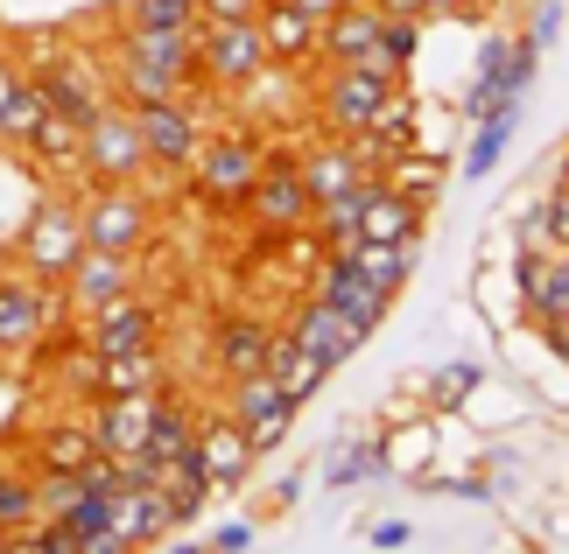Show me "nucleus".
I'll return each mask as SVG.
<instances>
[{"label": "nucleus", "mask_w": 569, "mask_h": 554, "mask_svg": "<svg viewBox=\"0 0 569 554\" xmlns=\"http://www.w3.org/2000/svg\"><path fill=\"white\" fill-rule=\"evenodd\" d=\"M562 175H569V162H562Z\"/></svg>", "instance_id": "nucleus-53"}, {"label": "nucleus", "mask_w": 569, "mask_h": 554, "mask_svg": "<svg viewBox=\"0 0 569 554\" xmlns=\"http://www.w3.org/2000/svg\"><path fill=\"white\" fill-rule=\"evenodd\" d=\"M113 534H120L127 547H148V541L177 534V520H169V498H162V484H127V492L113 498Z\"/></svg>", "instance_id": "nucleus-22"}, {"label": "nucleus", "mask_w": 569, "mask_h": 554, "mask_svg": "<svg viewBox=\"0 0 569 554\" xmlns=\"http://www.w3.org/2000/svg\"><path fill=\"white\" fill-rule=\"evenodd\" d=\"M0 554H21V541H14V534H8V541H0Z\"/></svg>", "instance_id": "nucleus-52"}, {"label": "nucleus", "mask_w": 569, "mask_h": 554, "mask_svg": "<svg viewBox=\"0 0 569 554\" xmlns=\"http://www.w3.org/2000/svg\"><path fill=\"white\" fill-rule=\"evenodd\" d=\"M260 42H268V63H281V71L323 63V21H310L302 8H289V0H268V8H260Z\"/></svg>", "instance_id": "nucleus-17"}, {"label": "nucleus", "mask_w": 569, "mask_h": 554, "mask_svg": "<svg viewBox=\"0 0 569 554\" xmlns=\"http://www.w3.org/2000/svg\"><path fill=\"white\" fill-rule=\"evenodd\" d=\"M50 113V92H42V78H21L8 99H0V148H29V134L42 127Z\"/></svg>", "instance_id": "nucleus-31"}, {"label": "nucleus", "mask_w": 569, "mask_h": 554, "mask_svg": "<svg viewBox=\"0 0 569 554\" xmlns=\"http://www.w3.org/2000/svg\"><path fill=\"white\" fill-rule=\"evenodd\" d=\"M63 288H50V281H36V274H0V359H21V351H36L42 338L57 330V316H63Z\"/></svg>", "instance_id": "nucleus-9"}, {"label": "nucleus", "mask_w": 569, "mask_h": 554, "mask_svg": "<svg viewBox=\"0 0 569 554\" xmlns=\"http://www.w3.org/2000/svg\"><path fill=\"white\" fill-rule=\"evenodd\" d=\"M14 541H21V554H84V541L63 520H36L29 534H14Z\"/></svg>", "instance_id": "nucleus-40"}, {"label": "nucleus", "mask_w": 569, "mask_h": 554, "mask_svg": "<svg viewBox=\"0 0 569 554\" xmlns=\"http://www.w3.org/2000/svg\"><path fill=\"white\" fill-rule=\"evenodd\" d=\"M393 92H401V78H380V71H366V63H323V84H317V120H323V134L359 141Z\"/></svg>", "instance_id": "nucleus-8"}, {"label": "nucleus", "mask_w": 569, "mask_h": 554, "mask_svg": "<svg viewBox=\"0 0 569 554\" xmlns=\"http://www.w3.org/2000/svg\"><path fill=\"white\" fill-rule=\"evenodd\" d=\"M78 141H84V127L63 120L57 105H50V113H42V127L29 134V154H36L42 169H78Z\"/></svg>", "instance_id": "nucleus-33"}, {"label": "nucleus", "mask_w": 569, "mask_h": 554, "mask_svg": "<svg viewBox=\"0 0 569 554\" xmlns=\"http://www.w3.org/2000/svg\"><path fill=\"white\" fill-rule=\"evenodd\" d=\"M92 456H99L92 421H50V429H36V471H84Z\"/></svg>", "instance_id": "nucleus-28"}, {"label": "nucleus", "mask_w": 569, "mask_h": 554, "mask_svg": "<svg viewBox=\"0 0 569 554\" xmlns=\"http://www.w3.org/2000/svg\"><path fill=\"white\" fill-rule=\"evenodd\" d=\"M156 407H162V393H113V401H99V414H92L99 456H134V450H148Z\"/></svg>", "instance_id": "nucleus-18"}, {"label": "nucleus", "mask_w": 569, "mask_h": 554, "mask_svg": "<svg viewBox=\"0 0 569 554\" xmlns=\"http://www.w3.org/2000/svg\"><path fill=\"white\" fill-rule=\"evenodd\" d=\"M556 29H562V8H535V29H528V42H541V50H549V42H556Z\"/></svg>", "instance_id": "nucleus-44"}, {"label": "nucleus", "mask_w": 569, "mask_h": 554, "mask_svg": "<svg viewBox=\"0 0 569 554\" xmlns=\"http://www.w3.org/2000/svg\"><path fill=\"white\" fill-rule=\"evenodd\" d=\"M415 253H422V239H401V246H393V239H352V246H345V260H352L373 288H387V295H401V288H408Z\"/></svg>", "instance_id": "nucleus-25"}, {"label": "nucleus", "mask_w": 569, "mask_h": 554, "mask_svg": "<svg viewBox=\"0 0 569 554\" xmlns=\"http://www.w3.org/2000/svg\"><path fill=\"white\" fill-rule=\"evenodd\" d=\"M268 338H274V323H260V316H226L211 330V359L226 380H239V372H260L268 365Z\"/></svg>", "instance_id": "nucleus-23"}, {"label": "nucleus", "mask_w": 569, "mask_h": 554, "mask_svg": "<svg viewBox=\"0 0 569 554\" xmlns=\"http://www.w3.org/2000/svg\"><path fill=\"white\" fill-rule=\"evenodd\" d=\"M260 71H274L260 21H197V92H239Z\"/></svg>", "instance_id": "nucleus-6"}, {"label": "nucleus", "mask_w": 569, "mask_h": 554, "mask_svg": "<svg viewBox=\"0 0 569 554\" xmlns=\"http://www.w3.org/2000/svg\"><path fill=\"white\" fill-rule=\"evenodd\" d=\"M78 253H84V211H78V197L71 190L36 197L29 225H21V239H14V268L36 274V281H50V288H63V274L78 268Z\"/></svg>", "instance_id": "nucleus-2"}, {"label": "nucleus", "mask_w": 569, "mask_h": 554, "mask_svg": "<svg viewBox=\"0 0 569 554\" xmlns=\"http://www.w3.org/2000/svg\"><path fill=\"white\" fill-rule=\"evenodd\" d=\"M478 380H486V372H478V359H457V365L436 372L429 401H436V407H457V401H471V393H478Z\"/></svg>", "instance_id": "nucleus-39"}, {"label": "nucleus", "mask_w": 569, "mask_h": 554, "mask_svg": "<svg viewBox=\"0 0 569 554\" xmlns=\"http://www.w3.org/2000/svg\"><path fill=\"white\" fill-rule=\"evenodd\" d=\"M63 526H71V534L78 541H92V534H106V526H113V498H106V492H78L71 505H63V513H57Z\"/></svg>", "instance_id": "nucleus-37"}, {"label": "nucleus", "mask_w": 569, "mask_h": 554, "mask_svg": "<svg viewBox=\"0 0 569 554\" xmlns=\"http://www.w3.org/2000/svg\"><path fill=\"white\" fill-rule=\"evenodd\" d=\"M415 534H408V520H380L373 526V547H408Z\"/></svg>", "instance_id": "nucleus-46"}, {"label": "nucleus", "mask_w": 569, "mask_h": 554, "mask_svg": "<svg viewBox=\"0 0 569 554\" xmlns=\"http://www.w3.org/2000/svg\"><path fill=\"white\" fill-rule=\"evenodd\" d=\"M78 338H84V351H92V359H113V351H141V344H156V338H162V316H156V302L120 295V302L92 309V316L78 323Z\"/></svg>", "instance_id": "nucleus-13"}, {"label": "nucleus", "mask_w": 569, "mask_h": 554, "mask_svg": "<svg viewBox=\"0 0 569 554\" xmlns=\"http://www.w3.org/2000/svg\"><path fill=\"white\" fill-rule=\"evenodd\" d=\"M36 78H42V92H50L57 113H63V120H78V127L92 120L106 99H113V84H99L92 71H84V63H57V71H36Z\"/></svg>", "instance_id": "nucleus-26"}, {"label": "nucleus", "mask_w": 569, "mask_h": 554, "mask_svg": "<svg viewBox=\"0 0 569 554\" xmlns=\"http://www.w3.org/2000/svg\"><path fill=\"white\" fill-rule=\"evenodd\" d=\"M127 21H148V29H197V0H127Z\"/></svg>", "instance_id": "nucleus-38"}, {"label": "nucleus", "mask_w": 569, "mask_h": 554, "mask_svg": "<svg viewBox=\"0 0 569 554\" xmlns=\"http://www.w3.org/2000/svg\"><path fill=\"white\" fill-rule=\"evenodd\" d=\"M443 162H436V154H415V148H401V154H393V162H387V183L393 190H408L415 197V204H436V190H443Z\"/></svg>", "instance_id": "nucleus-35"}, {"label": "nucleus", "mask_w": 569, "mask_h": 554, "mask_svg": "<svg viewBox=\"0 0 569 554\" xmlns=\"http://www.w3.org/2000/svg\"><path fill=\"white\" fill-rule=\"evenodd\" d=\"M380 36H387V14L373 8V0H352V8H338L331 21H323V63H366V71L393 78Z\"/></svg>", "instance_id": "nucleus-14"}, {"label": "nucleus", "mask_w": 569, "mask_h": 554, "mask_svg": "<svg viewBox=\"0 0 569 554\" xmlns=\"http://www.w3.org/2000/svg\"><path fill=\"white\" fill-rule=\"evenodd\" d=\"M302 175H310V197L323 204V197H338V190H359V183H373V162H366V148L359 141H345V134H323L317 148H302Z\"/></svg>", "instance_id": "nucleus-20"}, {"label": "nucleus", "mask_w": 569, "mask_h": 554, "mask_svg": "<svg viewBox=\"0 0 569 554\" xmlns=\"http://www.w3.org/2000/svg\"><path fill=\"white\" fill-rule=\"evenodd\" d=\"M78 175H84V183H141V175H148V141H141V120H134L127 99H106L99 113L84 120Z\"/></svg>", "instance_id": "nucleus-5"}, {"label": "nucleus", "mask_w": 569, "mask_h": 554, "mask_svg": "<svg viewBox=\"0 0 569 554\" xmlns=\"http://www.w3.org/2000/svg\"><path fill=\"white\" fill-rule=\"evenodd\" d=\"M289 338H296L302 351H317V359L338 372V365L366 344V330H359V323H345V309H331L323 295H310V302H302L296 316H289Z\"/></svg>", "instance_id": "nucleus-19"}, {"label": "nucleus", "mask_w": 569, "mask_h": 554, "mask_svg": "<svg viewBox=\"0 0 569 554\" xmlns=\"http://www.w3.org/2000/svg\"><path fill=\"white\" fill-rule=\"evenodd\" d=\"M204 547H211V554H247V547H253V520H226Z\"/></svg>", "instance_id": "nucleus-42"}, {"label": "nucleus", "mask_w": 569, "mask_h": 554, "mask_svg": "<svg viewBox=\"0 0 569 554\" xmlns=\"http://www.w3.org/2000/svg\"><path fill=\"white\" fill-rule=\"evenodd\" d=\"M549 344H556L562 359H569V316H562V323H549Z\"/></svg>", "instance_id": "nucleus-50"}, {"label": "nucleus", "mask_w": 569, "mask_h": 554, "mask_svg": "<svg viewBox=\"0 0 569 554\" xmlns=\"http://www.w3.org/2000/svg\"><path fill=\"white\" fill-rule=\"evenodd\" d=\"M239 211H247L253 232H268V239H289V232L310 225L317 197H310V175H302V148L268 141V162H260V175H253V190H247Z\"/></svg>", "instance_id": "nucleus-4"}, {"label": "nucleus", "mask_w": 569, "mask_h": 554, "mask_svg": "<svg viewBox=\"0 0 569 554\" xmlns=\"http://www.w3.org/2000/svg\"><path fill=\"white\" fill-rule=\"evenodd\" d=\"M183 92H197V29L127 21L113 50V99L148 105V99H183Z\"/></svg>", "instance_id": "nucleus-1"}, {"label": "nucleus", "mask_w": 569, "mask_h": 554, "mask_svg": "<svg viewBox=\"0 0 569 554\" xmlns=\"http://www.w3.org/2000/svg\"><path fill=\"white\" fill-rule=\"evenodd\" d=\"M226 386H232V401H226V407H232L239 429H247L253 450H260V456L281 450V442H289V429H296V401L281 393L274 372L260 365V372H239V380H226Z\"/></svg>", "instance_id": "nucleus-10"}, {"label": "nucleus", "mask_w": 569, "mask_h": 554, "mask_svg": "<svg viewBox=\"0 0 569 554\" xmlns=\"http://www.w3.org/2000/svg\"><path fill=\"white\" fill-rule=\"evenodd\" d=\"M380 14H408V21H429L436 14V0H373Z\"/></svg>", "instance_id": "nucleus-45"}, {"label": "nucleus", "mask_w": 569, "mask_h": 554, "mask_svg": "<svg viewBox=\"0 0 569 554\" xmlns=\"http://www.w3.org/2000/svg\"><path fill=\"white\" fill-rule=\"evenodd\" d=\"M162 498H169V520H177V526H190L197 513H204V505L218 498L211 492V477H204V463H177V471H162Z\"/></svg>", "instance_id": "nucleus-32"}, {"label": "nucleus", "mask_w": 569, "mask_h": 554, "mask_svg": "<svg viewBox=\"0 0 569 554\" xmlns=\"http://www.w3.org/2000/svg\"><path fill=\"white\" fill-rule=\"evenodd\" d=\"M268 372L281 380V393H289L296 407L310 401V393H317L323 380H331V365H323L317 351H302V344L289 338V330H274V338H268Z\"/></svg>", "instance_id": "nucleus-27"}, {"label": "nucleus", "mask_w": 569, "mask_h": 554, "mask_svg": "<svg viewBox=\"0 0 569 554\" xmlns=\"http://www.w3.org/2000/svg\"><path fill=\"white\" fill-rule=\"evenodd\" d=\"M36 520H42L36 471H8V463H0V534H29Z\"/></svg>", "instance_id": "nucleus-34"}, {"label": "nucleus", "mask_w": 569, "mask_h": 554, "mask_svg": "<svg viewBox=\"0 0 569 554\" xmlns=\"http://www.w3.org/2000/svg\"><path fill=\"white\" fill-rule=\"evenodd\" d=\"M317 295L331 302V309H345V323H359L366 338H373V330L387 323V309H393L387 288H373V281H366L345 253H323V268H317Z\"/></svg>", "instance_id": "nucleus-15"}, {"label": "nucleus", "mask_w": 569, "mask_h": 554, "mask_svg": "<svg viewBox=\"0 0 569 554\" xmlns=\"http://www.w3.org/2000/svg\"><path fill=\"white\" fill-rule=\"evenodd\" d=\"M422 211L429 204H415L408 190H393L387 175L373 190H366V211H359V239H393V246H401V239H422Z\"/></svg>", "instance_id": "nucleus-21"}, {"label": "nucleus", "mask_w": 569, "mask_h": 554, "mask_svg": "<svg viewBox=\"0 0 569 554\" xmlns=\"http://www.w3.org/2000/svg\"><path fill=\"white\" fill-rule=\"evenodd\" d=\"M21 78H29V71H21V57H14V50H0V99H8Z\"/></svg>", "instance_id": "nucleus-47"}, {"label": "nucleus", "mask_w": 569, "mask_h": 554, "mask_svg": "<svg viewBox=\"0 0 569 554\" xmlns=\"http://www.w3.org/2000/svg\"><path fill=\"white\" fill-rule=\"evenodd\" d=\"M260 162H268V141H260L253 127H226V134H204V148H197V162L183 175H190L197 204L239 211L247 190H253V175H260Z\"/></svg>", "instance_id": "nucleus-3"}, {"label": "nucleus", "mask_w": 569, "mask_h": 554, "mask_svg": "<svg viewBox=\"0 0 569 554\" xmlns=\"http://www.w3.org/2000/svg\"><path fill=\"white\" fill-rule=\"evenodd\" d=\"M78 211H84V246L106 253H141L148 232H156V204H148L141 183H84Z\"/></svg>", "instance_id": "nucleus-7"}, {"label": "nucleus", "mask_w": 569, "mask_h": 554, "mask_svg": "<svg viewBox=\"0 0 569 554\" xmlns=\"http://www.w3.org/2000/svg\"><path fill=\"white\" fill-rule=\"evenodd\" d=\"M162 386V351H113V359H92V401H113V393H156Z\"/></svg>", "instance_id": "nucleus-24"}, {"label": "nucleus", "mask_w": 569, "mask_h": 554, "mask_svg": "<svg viewBox=\"0 0 569 554\" xmlns=\"http://www.w3.org/2000/svg\"><path fill=\"white\" fill-rule=\"evenodd\" d=\"M541 211H549V239H556V246H569V175L556 183V197H549Z\"/></svg>", "instance_id": "nucleus-43"}, {"label": "nucleus", "mask_w": 569, "mask_h": 554, "mask_svg": "<svg viewBox=\"0 0 569 554\" xmlns=\"http://www.w3.org/2000/svg\"><path fill=\"white\" fill-rule=\"evenodd\" d=\"M253 456H260V450L247 442V429L232 421V407H226V414H204V421H197V463H204L211 492H232V484H247Z\"/></svg>", "instance_id": "nucleus-16"}, {"label": "nucleus", "mask_w": 569, "mask_h": 554, "mask_svg": "<svg viewBox=\"0 0 569 554\" xmlns=\"http://www.w3.org/2000/svg\"><path fill=\"white\" fill-rule=\"evenodd\" d=\"M268 0H197V21H260Z\"/></svg>", "instance_id": "nucleus-41"}, {"label": "nucleus", "mask_w": 569, "mask_h": 554, "mask_svg": "<svg viewBox=\"0 0 569 554\" xmlns=\"http://www.w3.org/2000/svg\"><path fill=\"white\" fill-rule=\"evenodd\" d=\"M323 471H331L338 492H352V484H366V477L380 471V450H373V442H345V450H331V463H323Z\"/></svg>", "instance_id": "nucleus-36"}, {"label": "nucleus", "mask_w": 569, "mask_h": 554, "mask_svg": "<svg viewBox=\"0 0 569 554\" xmlns=\"http://www.w3.org/2000/svg\"><path fill=\"white\" fill-rule=\"evenodd\" d=\"M247 554H253V547H247Z\"/></svg>", "instance_id": "nucleus-55"}, {"label": "nucleus", "mask_w": 569, "mask_h": 554, "mask_svg": "<svg viewBox=\"0 0 569 554\" xmlns=\"http://www.w3.org/2000/svg\"><path fill=\"white\" fill-rule=\"evenodd\" d=\"M513 127H520V99L492 105V113L478 120V134H471V154H465V183H486V175L499 169V154L513 148Z\"/></svg>", "instance_id": "nucleus-29"}, {"label": "nucleus", "mask_w": 569, "mask_h": 554, "mask_svg": "<svg viewBox=\"0 0 569 554\" xmlns=\"http://www.w3.org/2000/svg\"><path fill=\"white\" fill-rule=\"evenodd\" d=\"M84 554H134V547H127V541L113 534V526H106V534H92V541H84Z\"/></svg>", "instance_id": "nucleus-48"}, {"label": "nucleus", "mask_w": 569, "mask_h": 554, "mask_svg": "<svg viewBox=\"0 0 569 554\" xmlns=\"http://www.w3.org/2000/svg\"><path fill=\"white\" fill-rule=\"evenodd\" d=\"M169 554H211V547H197V541H177V547H169Z\"/></svg>", "instance_id": "nucleus-51"}, {"label": "nucleus", "mask_w": 569, "mask_h": 554, "mask_svg": "<svg viewBox=\"0 0 569 554\" xmlns=\"http://www.w3.org/2000/svg\"><path fill=\"white\" fill-rule=\"evenodd\" d=\"M141 141H148V169H190L204 148V120L190 113V99H148L134 105Z\"/></svg>", "instance_id": "nucleus-11"}, {"label": "nucleus", "mask_w": 569, "mask_h": 554, "mask_svg": "<svg viewBox=\"0 0 569 554\" xmlns=\"http://www.w3.org/2000/svg\"><path fill=\"white\" fill-rule=\"evenodd\" d=\"M148 456L162 463V471H177V463L197 456V414L183 401H162L156 407V429H148Z\"/></svg>", "instance_id": "nucleus-30"}, {"label": "nucleus", "mask_w": 569, "mask_h": 554, "mask_svg": "<svg viewBox=\"0 0 569 554\" xmlns=\"http://www.w3.org/2000/svg\"><path fill=\"white\" fill-rule=\"evenodd\" d=\"M296 498H302V477L289 471V477H281V484H274V505H296Z\"/></svg>", "instance_id": "nucleus-49"}, {"label": "nucleus", "mask_w": 569, "mask_h": 554, "mask_svg": "<svg viewBox=\"0 0 569 554\" xmlns=\"http://www.w3.org/2000/svg\"><path fill=\"white\" fill-rule=\"evenodd\" d=\"M134 253H106V246H84L78 253V268L63 274V302H71V316H92V309L106 302H120V295H134Z\"/></svg>", "instance_id": "nucleus-12"}, {"label": "nucleus", "mask_w": 569, "mask_h": 554, "mask_svg": "<svg viewBox=\"0 0 569 554\" xmlns=\"http://www.w3.org/2000/svg\"><path fill=\"white\" fill-rule=\"evenodd\" d=\"M486 8H492V0H486Z\"/></svg>", "instance_id": "nucleus-54"}]
</instances>
